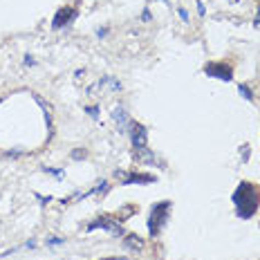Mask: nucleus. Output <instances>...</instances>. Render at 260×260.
<instances>
[{
    "label": "nucleus",
    "mask_w": 260,
    "mask_h": 260,
    "mask_svg": "<svg viewBox=\"0 0 260 260\" xmlns=\"http://www.w3.org/2000/svg\"><path fill=\"white\" fill-rule=\"evenodd\" d=\"M234 207H236L238 218H242V220L256 215V211L260 207V191L253 186V184L240 182L236 188V193H234Z\"/></svg>",
    "instance_id": "1"
},
{
    "label": "nucleus",
    "mask_w": 260,
    "mask_h": 260,
    "mask_svg": "<svg viewBox=\"0 0 260 260\" xmlns=\"http://www.w3.org/2000/svg\"><path fill=\"white\" fill-rule=\"evenodd\" d=\"M128 135H130V142H133V148L137 153L139 159L144 161H153V155H150L148 146H146V128L142 123H135V121H128Z\"/></svg>",
    "instance_id": "2"
},
{
    "label": "nucleus",
    "mask_w": 260,
    "mask_h": 260,
    "mask_svg": "<svg viewBox=\"0 0 260 260\" xmlns=\"http://www.w3.org/2000/svg\"><path fill=\"white\" fill-rule=\"evenodd\" d=\"M169 213H171V202H159L150 209V215H148V234L150 236L159 234L161 226L169 220Z\"/></svg>",
    "instance_id": "3"
},
{
    "label": "nucleus",
    "mask_w": 260,
    "mask_h": 260,
    "mask_svg": "<svg viewBox=\"0 0 260 260\" xmlns=\"http://www.w3.org/2000/svg\"><path fill=\"white\" fill-rule=\"evenodd\" d=\"M94 229H106L108 234H112V236H123V229L112 218H96L94 222H90L88 231H94Z\"/></svg>",
    "instance_id": "4"
},
{
    "label": "nucleus",
    "mask_w": 260,
    "mask_h": 260,
    "mask_svg": "<svg viewBox=\"0 0 260 260\" xmlns=\"http://www.w3.org/2000/svg\"><path fill=\"white\" fill-rule=\"evenodd\" d=\"M204 72H207L209 77L222 79V81H231V79H234V70H231L226 63H209Z\"/></svg>",
    "instance_id": "5"
},
{
    "label": "nucleus",
    "mask_w": 260,
    "mask_h": 260,
    "mask_svg": "<svg viewBox=\"0 0 260 260\" xmlns=\"http://www.w3.org/2000/svg\"><path fill=\"white\" fill-rule=\"evenodd\" d=\"M74 18H77V12H74L72 7H63V9H58V12L54 14L52 27H54V29H61V27H65L68 23H72Z\"/></svg>",
    "instance_id": "6"
},
{
    "label": "nucleus",
    "mask_w": 260,
    "mask_h": 260,
    "mask_svg": "<svg viewBox=\"0 0 260 260\" xmlns=\"http://www.w3.org/2000/svg\"><path fill=\"white\" fill-rule=\"evenodd\" d=\"M144 184V182H155V175H126V180H123V184Z\"/></svg>",
    "instance_id": "7"
},
{
    "label": "nucleus",
    "mask_w": 260,
    "mask_h": 260,
    "mask_svg": "<svg viewBox=\"0 0 260 260\" xmlns=\"http://www.w3.org/2000/svg\"><path fill=\"white\" fill-rule=\"evenodd\" d=\"M126 245H128V247H133V249H142L144 242H142V240H137V236H128V238H126Z\"/></svg>",
    "instance_id": "8"
},
{
    "label": "nucleus",
    "mask_w": 260,
    "mask_h": 260,
    "mask_svg": "<svg viewBox=\"0 0 260 260\" xmlns=\"http://www.w3.org/2000/svg\"><path fill=\"white\" fill-rule=\"evenodd\" d=\"M240 92H242V96H245V99H251V92H249L247 85H240Z\"/></svg>",
    "instance_id": "9"
},
{
    "label": "nucleus",
    "mask_w": 260,
    "mask_h": 260,
    "mask_svg": "<svg viewBox=\"0 0 260 260\" xmlns=\"http://www.w3.org/2000/svg\"><path fill=\"white\" fill-rule=\"evenodd\" d=\"M72 157H74V159H83V157H85V150H74Z\"/></svg>",
    "instance_id": "10"
},
{
    "label": "nucleus",
    "mask_w": 260,
    "mask_h": 260,
    "mask_svg": "<svg viewBox=\"0 0 260 260\" xmlns=\"http://www.w3.org/2000/svg\"><path fill=\"white\" fill-rule=\"evenodd\" d=\"M180 16H182V20H188V12H186V9H180Z\"/></svg>",
    "instance_id": "11"
},
{
    "label": "nucleus",
    "mask_w": 260,
    "mask_h": 260,
    "mask_svg": "<svg viewBox=\"0 0 260 260\" xmlns=\"http://www.w3.org/2000/svg\"><path fill=\"white\" fill-rule=\"evenodd\" d=\"M104 260H130V258H104Z\"/></svg>",
    "instance_id": "12"
}]
</instances>
